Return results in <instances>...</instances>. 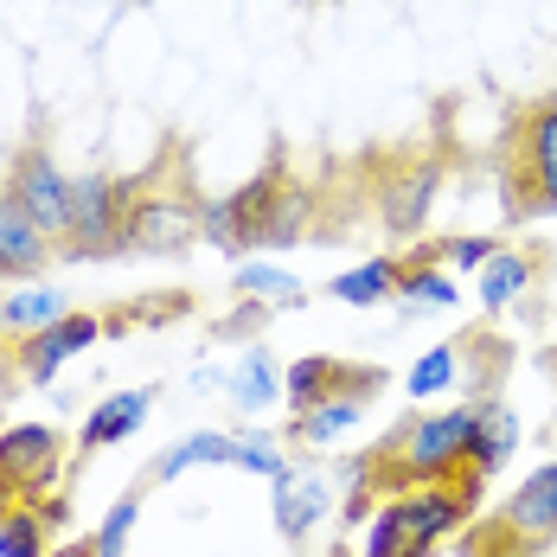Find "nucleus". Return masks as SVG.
I'll use <instances>...</instances> for the list:
<instances>
[{"mask_svg":"<svg viewBox=\"0 0 557 557\" xmlns=\"http://www.w3.org/2000/svg\"><path fill=\"white\" fill-rule=\"evenodd\" d=\"M468 443H474V397L455 404V410H417L379 448H366V481L379 494L455 481L468 468Z\"/></svg>","mask_w":557,"mask_h":557,"instance_id":"nucleus-1","label":"nucleus"},{"mask_svg":"<svg viewBox=\"0 0 557 557\" xmlns=\"http://www.w3.org/2000/svg\"><path fill=\"white\" fill-rule=\"evenodd\" d=\"M506 206V219H557V97L512 115Z\"/></svg>","mask_w":557,"mask_h":557,"instance_id":"nucleus-2","label":"nucleus"},{"mask_svg":"<svg viewBox=\"0 0 557 557\" xmlns=\"http://www.w3.org/2000/svg\"><path fill=\"white\" fill-rule=\"evenodd\" d=\"M141 180L115 173H71V231L58 244V263H122V212Z\"/></svg>","mask_w":557,"mask_h":557,"instance_id":"nucleus-3","label":"nucleus"},{"mask_svg":"<svg viewBox=\"0 0 557 557\" xmlns=\"http://www.w3.org/2000/svg\"><path fill=\"white\" fill-rule=\"evenodd\" d=\"M288 180V161H270V168L257 173V180H244L237 193H224V199H199V237L224 250V257H244V250H257V231H263V212H270V199H276V186Z\"/></svg>","mask_w":557,"mask_h":557,"instance_id":"nucleus-4","label":"nucleus"},{"mask_svg":"<svg viewBox=\"0 0 557 557\" xmlns=\"http://www.w3.org/2000/svg\"><path fill=\"white\" fill-rule=\"evenodd\" d=\"M64 436H58L52 423H7L0 430V474H7V487H13V500L20 506H46L58 494V481H64Z\"/></svg>","mask_w":557,"mask_h":557,"instance_id":"nucleus-5","label":"nucleus"},{"mask_svg":"<svg viewBox=\"0 0 557 557\" xmlns=\"http://www.w3.org/2000/svg\"><path fill=\"white\" fill-rule=\"evenodd\" d=\"M436 193H443V161L436 154H404V161H385L379 168V186H372V206H379V224L391 237H417L430 212H436Z\"/></svg>","mask_w":557,"mask_h":557,"instance_id":"nucleus-6","label":"nucleus"},{"mask_svg":"<svg viewBox=\"0 0 557 557\" xmlns=\"http://www.w3.org/2000/svg\"><path fill=\"white\" fill-rule=\"evenodd\" d=\"M494 525H500V539L512 545V557L552 552L557 545V455L512 481V494L500 500Z\"/></svg>","mask_w":557,"mask_h":557,"instance_id":"nucleus-7","label":"nucleus"},{"mask_svg":"<svg viewBox=\"0 0 557 557\" xmlns=\"http://www.w3.org/2000/svg\"><path fill=\"white\" fill-rule=\"evenodd\" d=\"M199 237V199L193 193H148L135 186L128 212H122V257H168V250H186Z\"/></svg>","mask_w":557,"mask_h":557,"instance_id":"nucleus-8","label":"nucleus"},{"mask_svg":"<svg viewBox=\"0 0 557 557\" xmlns=\"http://www.w3.org/2000/svg\"><path fill=\"white\" fill-rule=\"evenodd\" d=\"M103 334H110L103 314L71 308L64 321H52V327H39V334H26V339H13V372H20L26 385H58V372H64L77 352H90Z\"/></svg>","mask_w":557,"mask_h":557,"instance_id":"nucleus-9","label":"nucleus"},{"mask_svg":"<svg viewBox=\"0 0 557 557\" xmlns=\"http://www.w3.org/2000/svg\"><path fill=\"white\" fill-rule=\"evenodd\" d=\"M7 193L26 206V219L39 224L52 244H64V231H71V173L46 154V141H33V148H20V154H13Z\"/></svg>","mask_w":557,"mask_h":557,"instance_id":"nucleus-10","label":"nucleus"},{"mask_svg":"<svg viewBox=\"0 0 557 557\" xmlns=\"http://www.w3.org/2000/svg\"><path fill=\"white\" fill-rule=\"evenodd\" d=\"M270 512H276V532L288 545H308V539L327 525V512H339L334 506V468L295 461L282 481H270Z\"/></svg>","mask_w":557,"mask_h":557,"instance_id":"nucleus-11","label":"nucleus"},{"mask_svg":"<svg viewBox=\"0 0 557 557\" xmlns=\"http://www.w3.org/2000/svg\"><path fill=\"white\" fill-rule=\"evenodd\" d=\"M379 391H385V385H339V391H327L321 404H308V410H295V417L282 423V443H295V448H334V443H346V436L372 417Z\"/></svg>","mask_w":557,"mask_h":557,"instance_id":"nucleus-12","label":"nucleus"},{"mask_svg":"<svg viewBox=\"0 0 557 557\" xmlns=\"http://www.w3.org/2000/svg\"><path fill=\"white\" fill-rule=\"evenodd\" d=\"M525 443V423H519V410L506 404L500 391L494 397H474V443H468V468L481 474V481H494L506 474V461L519 455Z\"/></svg>","mask_w":557,"mask_h":557,"instance_id":"nucleus-13","label":"nucleus"},{"mask_svg":"<svg viewBox=\"0 0 557 557\" xmlns=\"http://www.w3.org/2000/svg\"><path fill=\"white\" fill-rule=\"evenodd\" d=\"M154 404H161V391H154V385H128V391L97 397V410H84L77 443H84V448H115V443H128V436H141V430H148V417H154Z\"/></svg>","mask_w":557,"mask_h":557,"instance_id":"nucleus-14","label":"nucleus"},{"mask_svg":"<svg viewBox=\"0 0 557 557\" xmlns=\"http://www.w3.org/2000/svg\"><path fill=\"white\" fill-rule=\"evenodd\" d=\"M58 257V244L26 219V206L0 186V282H33Z\"/></svg>","mask_w":557,"mask_h":557,"instance_id":"nucleus-15","label":"nucleus"},{"mask_svg":"<svg viewBox=\"0 0 557 557\" xmlns=\"http://www.w3.org/2000/svg\"><path fill=\"white\" fill-rule=\"evenodd\" d=\"M404 321H417V314H443V308H461V282L455 270H443L430 250H417L404 270H397V301H391Z\"/></svg>","mask_w":557,"mask_h":557,"instance_id":"nucleus-16","label":"nucleus"},{"mask_svg":"<svg viewBox=\"0 0 557 557\" xmlns=\"http://www.w3.org/2000/svg\"><path fill=\"white\" fill-rule=\"evenodd\" d=\"M539 250H519V244H500L494 257H487V270L474 276V295H481V308L487 314H506V308H519L532 288H539Z\"/></svg>","mask_w":557,"mask_h":557,"instance_id":"nucleus-17","label":"nucleus"},{"mask_svg":"<svg viewBox=\"0 0 557 557\" xmlns=\"http://www.w3.org/2000/svg\"><path fill=\"white\" fill-rule=\"evenodd\" d=\"M231 455H237V436H231V430H193V436H180V443L161 448L141 481H148V487H173V481H186L193 468H231Z\"/></svg>","mask_w":557,"mask_h":557,"instance_id":"nucleus-18","label":"nucleus"},{"mask_svg":"<svg viewBox=\"0 0 557 557\" xmlns=\"http://www.w3.org/2000/svg\"><path fill=\"white\" fill-rule=\"evenodd\" d=\"M314 219H321V193L301 186V180H282L276 199H270V212H263L257 250H295V244L314 231Z\"/></svg>","mask_w":557,"mask_h":557,"instance_id":"nucleus-19","label":"nucleus"},{"mask_svg":"<svg viewBox=\"0 0 557 557\" xmlns=\"http://www.w3.org/2000/svg\"><path fill=\"white\" fill-rule=\"evenodd\" d=\"M224 397L237 404V410H276L282 404V366H276V352L263 346V339H250L237 359H231V379H224Z\"/></svg>","mask_w":557,"mask_h":557,"instance_id":"nucleus-20","label":"nucleus"},{"mask_svg":"<svg viewBox=\"0 0 557 557\" xmlns=\"http://www.w3.org/2000/svg\"><path fill=\"white\" fill-rule=\"evenodd\" d=\"M71 314V295L58 288V282H20V288H7L0 295V327L13 339H26V334H39V327H52V321H64Z\"/></svg>","mask_w":557,"mask_h":557,"instance_id":"nucleus-21","label":"nucleus"},{"mask_svg":"<svg viewBox=\"0 0 557 557\" xmlns=\"http://www.w3.org/2000/svg\"><path fill=\"white\" fill-rule=\"evenodd\" d=\"M397 270H404V257H366V263L327 276V295L339 308H391L397 301Z\"/></svg>","mask_w":557,"mask_h":557,"instance_id":"nucleus-22","label":"nucleus"},{"mask_svg":"<svg viewBox=\"0 0 557 557\" xmlns=\"http://www.w3.org/2000/svg\"><path fill=\"white\" fill-rule=\"evenodd\" d=\"M231 288L244 295V301H263V308H308V282L295 276V270H282V263H263V257H250V263H237L231 270Z\"/></svg>","mask_w":557,"mask_h":557,"instance_id":"nucleus-23","label":"nucleus"},{"mask_svg":"<svg viewBox=\"0 0 557 557\" xmlns=\"http://www.w3.org/2000/svg\"><path fill=\"white\" fill-rule=\"evenodd\" d=\"M359 557H436V552H423V539L410 532L404 494H385L379 512L366 519V545H359Z\"/></svg>","mask_w":557,"mask_h":557,"instance_id":"nucleus-24","label":"nucleus"},{"mask_svg":"<svg viewBox=\"0 0 557 557\" xmlns=\"http://www.w3.org/2000/svg\"><path fill=\"white\" fill-rule=\"evenodd\" d=\"M461 385V339H443V346H430L410 372H404V391H410V404H436L448 391Z\"/></svg>","mask_w":557,"mask_h":557,"instance_id":"nucleus-25","label":"nucleus"},{"mask_svg":"<svg viewBox=\"0 0 557 557\" xmlns=\"http://www.w3.org/2000/svg\"><path fill=\"white\" fill-rule=\"evenodd\" d=\"M0 557H52L46 506H7L0 512Z\"/></svg>","mask_w":557,"mask_h":557,"instance_id":"nucleus-26","label":"nucleus"},{"mask_svg":"<svg viewBox=\"0 0 557 557\" xmlns=\"http://www.w3.org/2000/svg\"><path fill=\"white\" fill-rule=\"evenodd\" d=\"M231 468H237V474H257V481H282L295 461H288L282 436H270V430H237V455H231Z\"/></svg>","mask_w":557,"mask_h":557,"instance_id":"nucleus-27","label":"nucleus"},{"mask_svg":"<svg viewBox=\"0 0 557 557\" xmlns=\"http://www.w3.org/2000/svg\"><path fill=\"white\" fill-rule=\"evenodd\" d=\"M494 250H500V237H487V231H455L443 244H430V257H436L443 270H455V276H481Z\"/></svg>","mask_w":557,"mask_h":557,"instance_id":"nucleus-28","label":"nucleus"},{"mask_svg":"<svg viewBox=\"0 0 557 557\" xmlns=\"http://www.w3.org/2000/svg\"><path fill=\"white\" fill-rule=\"evenodd\" d=\"M141 500H148V481L141 487H128L122 500H110V512L97 519V545H110V552H128V539H135V525H141Z\"/></svg>","mask_w":557,"mask_h":557,"instance_id":"nucleus-29","label":"nucleus"},{"mask_svg":"<svg viewBox=\"0 0 557 557\" xmlns=\"http://www.w3.org/2000/svg\"><path fill=\"white\" fill-rule=\"evenodd\" d=\"M224 379H231V372H219V366H199V372H193V391H224Z\"/></svg>","mask_w":557,"mask_h":557,"instance_id":"nucleus-30","label":"nucleus"},{"mask_svg":"<svg viewBox=\"0 0 557 557\" xmlns=\"http://www.w3.org/2000/svg\"><path fill=\"white\" fill-rule=\"evenodd\" d=\"M7 506H20V500H13V487H7V474H0V512H7Z\"/></svg>","mask_w":557,"mask_h":557,"instance_id":"nucleus-31","label":"nucleus"},{"mask_svg":"<svg viewBox=\"0 0 557 557\" xmlns=\"http://www.w3.org/2000/svg\"><path fill=\"white\" fill-rule=\"evenodd\" d=\"M545 372H552V385H557V346H552V352H545Z\"/></svg>","mask_w":557,"mask_h":557,"instance_id":"nucleus-32","label":"nucleus"},{"mask_svg":"<svg viewBox=\"0 0 557 557\" xmlns=\"http://www.w3.org/2000/svg\"><path fill=\"white\" fill-rule=\"evenodd\" d=\"M7 339H13V334H7V327H0V359H7Z\"/></svg>","mask_w":557,"mask_h":557,"instance_id":"nucleus-33","label":"nucleus"}]
</instances>
